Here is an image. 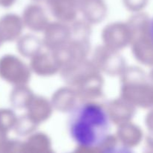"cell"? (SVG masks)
<instances>
[{
    "label": "cell",
    "mask_w": 153,
    "mask_h": 153,
    "mask_svg": "<svg viewBox=\"0 0 153 153\" xmlns=\"http://www.w3.org/2000/svg\"><path fill=\"white\" fill-rule=\"evenodd\" d=\"M69 135L79 146L94 149L108 138L111 122L105 109L95 103H85L73 110L67 124Z\"/></svg>",
    "instance_id": "cell-1"
},
{
    "label": "cell",
    "mask_w": 153,
    "mask_h": 153,
    "mask_svg": "<svg viewBox=\"0 0 153 153\" xmlns=\"http://www.w3.org/2000/svg\"><path fill=\"white\" fill-rule=\"evenodd\" d=\"M149 34H150L151 38H152V40L153 41V19L151 21L150 25H149Z\"/></svg>",
    "instance_id": "cell-2"
}]
</instances>
